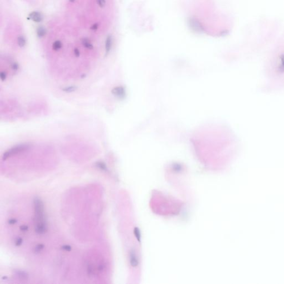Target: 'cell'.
Masks as SVG:
<instances>
[{"instance_id": "17", "label": "cell", "mask_w": 284, "mask_h": 284, "mask_svg": "<svg viewBox=\"0 0 284 284\" xmlns=\"http://www.w3.org/2000/svg\"><path fill=\"white\" fill-rule=\"evenodd\" d=\"M22 243H23V239H22V238H21L20 237H18L15 239V245H16V246H20V245H21L22 244Z\"/></svg>"}, {"instance_id": "8", "label": "cell", "mask_w": 284, "mask_h": 284, "mask_svg": "<svg viewBox=\"0 0 284 284\" xmlns=\"http://www.w3.org/2000/svg\"><path fill=\"white\" fill-rule=\"evenodd\" d=\"M112 46V37L110 35H109L107 36L105 41V51H106V55L110 52Z\"/></svg>"}, {"instance_id": "9", "label": "cell", "mask_w": 284, "mask_h": 284, "mask_svg": "<svg viewBox=\"0 0 284 284\" xmlns=\"http://www.w3.org/2000/svg\"><path fill=\"white\" fill-rule=\"evenodd\" d=\"M37 35L38 37L42 38L46 36L47 33V30L43 26H40L37 28L36 31Z\"/></svg>"}, {"instance_id": "23", "label": "cell", "mask_w": 284, "mask_h": 284, "mask_svg": "<svg viewBox=\"0 0 284 284\" xmlns=\"http://www.w3.org/2000/svg\"><path fill=\"white\" fill-rule=\"evenodd\" d=\"M20 230L21 231L26 232L28 230V226L27 225H22L20 226Z\"/></svg>"}, {"instance_id": "1", "label": "cell", "mask_w": 284, "mask_h": 284, "mask_svg": "<svg viewBox=\"0 0 284 284\" xmlns=\"http://www.w3.org/2000/svg\"><path fill=\"white\" fill-rule=\"evenodd\" d=\"M33 208L34 231L38 235H43L47 231V223L44 204L40 197H34Z\"/></svg>"}, {"instance_id": "20", "label": "cell", "mask_w": 284, "mask_h": 284, "mask_svg": "<svg viewBox=\"0 0 284 284\" xmlns=\"http://www.w3.org/2000/svg\"><path fill=\"white\" fill-rule=\"evenodd\" d=\"M0 78H1V81H5L6 80V78H7V73L5 71H2L0 73Z\"/></svg>"}, {"instance_id": "11", "label": "cell", "mask_w": 284, "mask_h": 284, "mask_svg": "<svg viewBox=\"0 0 284 284\" xmlns=\"http://www.w3.org/2000/svg\"><path fill=\"white\" fill-rule=\"evenodd\" d=\"M82 43L83 46L85 47V48L88 50H92L93 49V45L92 44V43L89 41L87 38H84L83 40L82 41Z\"/></svg>"}, {"instance_id": "19", "label": "cell", "mask_w": 284, "mask_h": 284, "mask_svg": "<svg viewBox=\"0 0 284 284\" xmlns=\"http://www.w3.org/2000/svg\"><path fill=\"white\" fill-rule=\"evenodd\" d=\"M134 231V234L137 239H138V241H140V233L139 229L138 228H135Z\"/></svg>"}, {"instance_id": "18", "label": "cell", "mask_w": 284, "mask_h": 284, "mask_svg": "<svg viewBox=\"0 0 284 284\" xmlns=\"http://www.w3.org/2000/svg\"><path fill=\"white\" fill-rule=\"evenodd\" d=\"M98 5L102 8H103L106 6V0H96Z\"/></svg>"}, {"instance_id": "2", "label": "cell", "mask_w": 284, "mask_h": 284, "mask_svg": "<svg viewBox=\"0 0 284 284\" xmlns=\"http://www.w3.org/2000/svg\"><path fill=\"white\" fill-rule=\"evenodd\" d=\"M31 144H28V143H23V144L16 145L14 147L8 149L7 151H6L3 154L2 160H6L8 158L12 157V156L27 151L31 148Z\"/></svg>"}, {"instance_id": "16", "label": "cell", "mask_w": 284, "mask_h": 284, "mask_svg": "<svg viewBox=\"0 0 284 284\" xmlns=\"http://www.w3.org/2000/svg\"><path fill=\"white\" fill-rule=\"evenodd\" d=\"M281 65L279 67V72L280 73L284 72V55H282L280 56Z\"/></svg>"}, {"instance_id": "13", "label": "cell", "mask_w": 284, "mask_h": 284, "mask_svg": "<svg viewBox=\"0 0 284 284\" xmlns=\"http://www.w3.org/2000/svg\"><path fill=\"white\" fill-rule=\"evenodd\" d=\"M17 43L19 47L21 48L24 47L26 44V41L25 38L22 36H19L17 38Z\"/></svg>"}, {"instance_id": "24", "label": "cell", "mask_w": 284, "mask_h": 284, "mask_svg": "<svg viewBox=\"0 0 284 284\" xmlns=\"http://www.w3.org/2000/svg\"><path fill=\"white\" fill-rule=\"evenodd\" d=\"M98 27H99V24L98 23H95L91 27V30L92 31H96L97 30H98Z\"/></svg>"}, {"instance_id": "3", "label": "cell", "mask_w": 284, "mask_h": 284, "mask_svg": "<svg viewBox=\"0 0 284 284\" xmlns=\"http://www.w3.org/2000/svg\"><path fill=\"white\" fill-rule=\"evenodd\" d=\"M111 92L115 97L120 100H123L126 96V91L122 86H117L113 88L112 89Z\"/></svg>"}, {"instance_id": "5", "label": "cell", "mask_w": 284, "mask_h": 284, "mask_svg": "<svg viewBox=\"0 0 284 284\" xmlns=\"http://www.w3.org/2000/svg\"><path fill=\"white\" fill-rule=\"evenodd\" d=\"M28 18L33 22H37V23L42 22L43 20V16L42 14L37 11H33L30 13L28 15Z\"/></svg>"}, {"instance_id": "12", "label": "cell", "mask_w": 284, "mask_h": 284, "mask_svg": "<svg viewBox=\"0 0 284 284\" xmlns=\"http://www.w3.org/2000/svg\"><path fill=\"white\" fill-rule=\"evenodd\" d=\"M77 87L75 85L72 86H68V87H66L65 88H62V91L66 93H72V92H74L77 89Z\"/></svg>"}, {"instance_id": "14", "label": "cell", "mask_w": 284, "mask_h": 284, "mask_svg": "<svg viewBox=\"0 0 284 284\" xmlns=\"http://www.w3.org/2000/svg\"><path fill=\"white\" fill-rule=\"evenodd\" d=\"M62 47V43L59 40L56 41L55 42L53 43L52 48L53 50H55L56 51H59L60 49H61Z\"/></svg>"}, {"instance_id": "6", "label": "cell", "mask_w": 284, "mask_h": 284, "mask_svg": "<svg viewBox=\"0 0 284 284\" xmlns=\"http://www.w3.org/2000/svg\"><path fill=\"white\" fill-rule=\"evenodd\" d=\"M129 260L130 264L132 267H135L138 265V260L135 251L132 250L130 251L129 254Z\"/></svg>"}, {"instance_id": "15", "label": "cell", "mask_w": 284, "mask_h": 284, "mask_svg": "<svg viewBox=\"0 0 284 284\" xmlns=\"http://www.w3.org/2000/svg\"><path fill=\"white\" fill-rule=\"evenodd\" d=\"M44 249V245L43 244H39L37 245L33 249V251L34 253L38 254L43 250Z\"/></svg>"}, {"instance_id": "21", "label": "cell", "mask_w": 284, "mask_h": 284, "mask_svg": "<svg viewBox=\"0 0 284 284\" xmlns=\"http://www.w3.org/2000/svg\"><path fill=\"white\" fill-rule=\"evenodd\" d=\"M62 249L66 251H70L72 250V247L69 245H64L61 247Z\"/></svg>"}, {"instance_id": "26", "label": "cell", "mask_w": 284, "mask_h": 284, "mask_svg": "<svg viewBox=\"0 0 284 284\" xmlns=\"http://www.w3.org/2000/svg\"><path fill=\"white\" fill-rule=\"evenodd\" d=\"M74 55L76 57H79L80 56V51L78 48H75L74 50Z\"/></svg>"}, {"instance_id": "10", "label": "cell", "mask_w": 284, "mask_h": 284, "mask_svg": "<svg viewBox=\"0 0 284 284\" xmlns=\"http://www.w3.org/2000/svg\"><path fill=\"white\" fill-rule=\"evenodd\" d=\"M95 167H96L97 168H98L99 169L104 171H108L107 166L103 162H101V161L97 162H96V163H95Z\"/></svg>"}, {"instance_id": "4", "label": "cell", "mask_w": 284, "mask_h": 284, "mask_svg": "<svg viewBox=\"0 0 284 284\" xmlns=\"http://www.w3.org/2000/svg\"><path fill=\"white\" fill-rule=\"evenodd\" d=\"M188 23L189 24L190 27L192 28V30L195 31L197 32H202L203 29L202 26V25L200 24V22L196 20V19L194 18H190Z\"/></svg>"}, {"instance_id": "25", "label": "cell", "mask_w": 284, "mask_h": 284, "mask_svg": "<svg viewBox=\"0 0 284 284\" xmlns=\"http://www.w3.org/2000/svg\"><path fill=\"white\" fill-rule=\"evenodd\" d=\"M17 220L15 219H9L8 221V223L10 225H14L16 224V223H17Z\"/></svg>"}, {"instance_id": "22", "label": "cell", "mask_w": 284, "mask_h": 284, "mask_svg": "<svg viewBox=\"0 0 284 284\" xmlns=\"http://www.w3.org/2000/svg\"><path fill=\"white\" fill-rule=\"evenodd\" d=\"M11 68L15 71H17L19 68L18 64L16 62H14L11 65Z\"/></svg>"}, {"instance_id": "7", "label": "cell", "mask_w": 284, "mask_h": 284, "mask_svg": "<svg viewBox=\"0 0 284 284\" xmlns=\"http://www.w3.org/2000/svg\"><path fill=\"white\" fill-rule=\"evenodd\" d=\"M15 275L17 277L18 279L21 281H26L28 279V273L23 270H17L15 271Z\"/></svg>"}]
</instances>
